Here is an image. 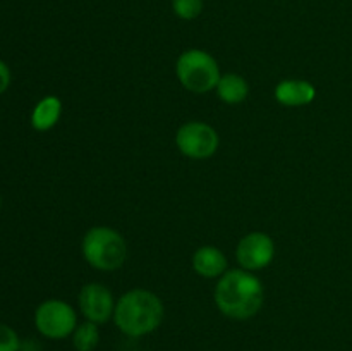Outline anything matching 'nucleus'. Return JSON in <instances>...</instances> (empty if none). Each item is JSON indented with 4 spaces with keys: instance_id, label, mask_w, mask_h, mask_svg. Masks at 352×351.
Instances as JSON below:
<instances>
[{
    "instance_id": "obj_16",
    "label": "nucleus",
    "mask_w": 352,
    "mask_h": 351,
    "mask_svg": "<svg viewBox=\"0 0 352 351\" xmlns=\"http://www.w3.org/2000/svg\"><path fill=\"white\" fill-rule=\"evenodd\" d=\"M10 86V69L3 61H0V95L9 89Z\"/></svg>"
},
{
    "instance_id": "obj_15",
    "label": "nucleus",
    "mask_w": 352,
    "mask_h": 351,
    "mask_svg": "<svg viewBox=\"0 0 352 351\" xmlns=\"http://www.w3.org/2000/svg\"><path fill=\"white\" fill-rule=\"evenodd\" d=\"M21 341L12 327L0 323V351H19Z\"/></svg>"
},
{
    "instance_id": "obj_7",
    "label": "nucleus",
    "mask_w": 352,
    "mask_h": 351,
    "mask_svg": "<svg viewBox=\"0 0 352 351\" xmlns=\"http://www.w3.org/2000/svg\"><path fill=\"white\" fill-rule=\"evenodd\" d=\"M275 257V243L268 234L254 231L241 237L236 248V258L241 268L250 272L268 267Z\"/></svg>"
},
{
    "instance_id": "obj_3",
    "label": "nucleus",
    "mask_w": 352,
    "mask_h": 351,
    "mask_svg": "<svg viewBox=\"0 0 352 351\" xmlns=\"http://www.w3.org/2000/svg\"><path fill=\"white\" fill-rule=\"evenodd\" d=\"M81 253L96 270L113 272L126 262L127 244L119 231L107 226H95L82 236Z\"/></svg>"
},
{
    "instance_id": "obj_1",
    "label": "nucleus",
    "mask_w": 352,
    "mask_h": 351,
    "mask_svg": "<svg viewBox=\"0 0 352 351\" xmlns=\"http://www.w3.org/2000/svg\"><path fill=\"white\" fill-rule=\"evenodd\" d=\"M213 299L217 308L229 319H253L263 306V284L253 272L232 268L219 279Z\"/></svg>"
},
{
    "instance_id": "obj_11",
    "label": "nucleus",
    "mask_w": 352,
    "mask_h": 351,
    "mask_svg": "<svg viewBox=\"0 0 352 351\" xmlns=\"http://www.w3.org/2000/svg\"><path fill=\"white\" fill-rule=\"evenodd\" d=\"M62 116V102L58 96L48 95L41 98L40 102L34 105L33 112H31V126L33 129L45 133L50 131L55 124L58 123Z\"/></svg>"
},
{
    "instance_id": "obj_17",
    "label": "nucleus",
    "mask_w": 352,
    "mask_h": 351,
    "mask_svg": "<svg viewBox=\"0 0 352 351\" xmlns=\"http://www.w3.org/2000/svg\"><path fill=\"white\" fill-rule=\"evenodd\" d=\"M0 203H2V200H0Z\"/></svg>"
},
{
    "instance_id": "obj_9",
    "label": "nucleus",
    "mask_w": 352,
    "mask_h": 351,
    "mask_svg": "<svg viewBox=\"0 0 352 351\" xmlns=\"http://www.w3.org/2000/svg\"><path fill=\"white\" fill-rule=\"evenodd\" d=\"M274 96L284 107H305L316 98V88L306 79H282L275 86Z\"/></svg>"
},
{
    "instance_id": "obj_8",
    "label": "nucleus",
    "mask_w": 352,
    "mask_h": 351,
    "mask_svg": "<svg viewBox=\"0 0 352 351\" xmlns=\"http://www.w3.org/2000/svg\"><path fill=\"white\" fill-rule=\"evenodd\" d=\"M116 303L112 291L100 282H88L78 295V305L82 317L96 326L113 319Z\"/></svg>"
},
{
    "instance_id": "obj_2",
    "label": "nucleus",
    "mask_w": 352,
    "mask_h": 351,
    "mask_svg": "<svg viewBox=\"0 0 352 351\" xmlns=\"http://www.w3.org/2000/svg\"><path fill=\"white\" fill-rule=\"evenodd\" d=\"M165 308L162 299L148 289H131L116 303L113 322L129 337H143L160 327Z\"/></svg>"
},
{
    "instance_id": "obj_12",
    "label": "nucleus",
    "mask_w": 352,
    "mask_h": 351,
    "mask_svg": "<svg viewBox=\"0 0 352 351\" xmlns=\"http://www.w3.org/2000/svg\"><path fill=\"white\" fill-rule=\"evenodd\" d=\"M217 96L227 105H237L243 103L250 95V85L246 79L236 72H227L220 76L219 83L215 86Z\"/></svg>"
},
{
    "instance_id": "obj_4",
    "label": "nucleus",
    "mask_w": 352,
    "mask_h": 351,
    "mask_svg": "<svg viewBox=\"0 0 352 351\" xmlns=\"http://www.w3.org/2000/svg\"><path fill=\"white\" fill-rule=\"evenodd\" d=\"M175 74H177L179 83L188 92L196 93V95L215 89L222 76L215 57L201 48H189L182 52L175 62Z\"/></svg>"
},
{
    "instance_id": "obj_10",
    "label": "nucleus",
    "mask_w": 352,
    "mask_h": 351,
    "mask_svg": "<svg viewBox=\"0 0 352 351\" xmlns=\"http://www.w3.org/2000/svg\"><path fill=\"white\" fill-rule=\"evenodd\" d=\"M227 265L226 253L212 244L198 248L192 255V268L205 279H220L227 272Z\"/></svg>"
},
{
    "instance_id": "obj_6",
    "label": "nucleus",
    "mask_w": 352,
    "mask_h": 351,
    "mask_svg": "<svg viewBox=\"0 0 352 351\" xmlns=\"http://www.w3.org/2000/svg\"><path fill=\"white\" fill-rule=\"evenodd\" d=\"M175 145L184 157L192 160H203L215 155L219 150L220 138L215 127L201 120H189L182 124L175 133Z\"/></svg>"
},
{
    "instance_id": "obj_5",
    "label": "nucleus",
    "mask_w": 352,
    "mask_h": 351,
    "mask_svg": "<svg viewBox=\"0 0 352 351\" xmlns=\"http://www.w3.org/2000/svg\"><path fill=\"white\" fill-rule=\"evenodd\" d=\"M34 327L48 339H65L78 327V313L62 299H45L34 310Z\"/></svg>"
},
{
    "instance_id": "obj_13",
    "label": "nucleus",
    "mask_w": 352,
    "mask_h": 351,
    "mask_svg": "<svg viewBox=\"0 0 352 351\" xmlns=\"http://www.w3.org/2000/svg\"><path fill=\"white\" fill-rule=\"evenodd\" d=\"M100 343L98 326L89 320L78 323L76 330L72 332V344L76 351H95Z\"/></svg>"
},
{
    "instance_id": "obj_14",
    "label": "nucleus",
    "mask_w": 352,
    "mask_h": 351,
    "mask_svg": "<svg viewBox=\"0 0 352 351\" xmlns=\"http://www.w3.org/2000/svg\"><path fill=\"white\" fill-rule=\"evenodd\" d=\"M172 10L179 19L192 21L203 12V0H172Z\"/></svg>"
}]
</instances>
